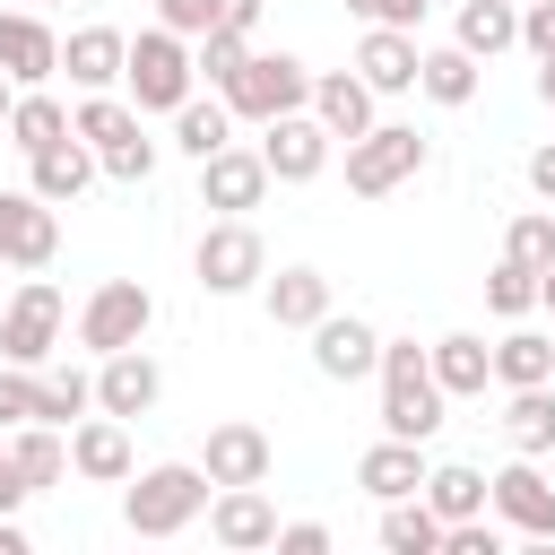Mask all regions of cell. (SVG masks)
<instances>
[{
  "label": "cell",
  "instance_id": "cell-1",
  "mask_svg": "<svg viewBox=\"0 0 555 555\" xmlns=\"http://www.w3.org/2000/svg\"><path fill=\"white\" fill-rule=\"evenodd\" d=\"M382 425L408 434V442H425L442 425V382L425 373L416 347H382Z\"/></svg>",
  "mask_w": 555,
  "mask_h": 555
},
{
  "label": "cell",
  "instance_id": "cell-2",
  "mask_svg": "<svg viewBox=\"0 0 555 555\" xmlns=\"http://www.w3.org/2000/svg\"><path fill=\"white\" fill-rule=\"evenodd\" d=\"M199 503H208V477H199V468H147V477L130 486V503H121V512H130V529L165 538V529H182Z\"/></svg>",
  "mask_w": 555,
  "mask_h": 555
},
{
  "label": "cell",
  "instance_id": "cell-3",
  "mask_svg": "<svg viewBox=\"0 0 555 555\" xmlns=\"http://www.w3.org/2000/svg\"><path fill=\"white\" fill-rule=\"evenodd\" d=\"M78 330H87V347H104V356L139 347V330H147V286H139V278H113V286H95Z\"/></svg>",
  "mask_w": 555,
  "mask_h": 555
},
{
  "label": "cell",
  "instance_id": "cell-4",
  "mask_svg": "<svg viewBox=\"0 0 555 555\" xmlns=\"http://www.w3.org/2000/svg\"><path fill=\"white\" fill-rule=\"evenodd\" d=\"M78 130H87V139L104 147V165H113V173H130V182H147V165H156V147H147V130H139V113H130V104H104V95H95V104L78 113Z\"/></svg>",
  "mask_w": 555,
  "mask_h": 555
},
{
  "label": "cell",
  "instance_id": "cell-5",
  "mask_svg": "<svg viewBox=\"0 0 555 555\" xmlns=\"http://www.w3.org/2000/svg\"><path fill=\"white\" fill-rule=\"evenodd\" d=\"M425 165V139L416 130H364L356 147H347V182L356 191H390V182H408Z\"/></svg>",
  "mask_w": 555,
  "mask_h": 555
},
{
  "label": "cell",
  "instance_id": "cell-6",
  "mask_svg": "<svg viewBox=\"0 0 555 555\" xmlns=\"http://www.w3.org/2000/svg\"><path fill=\"white\" fill-rule=\"evenodd\" d=\"M52 338H61V295H52V286H26V295L9 304V321H0V356H9V364H43Z\"/></svg>",
  "mask_w": 555,
  "mask_h": 555
},
{
  "label": "cell",
  "instance_id": "cell-7",
  "mask_svg": "<svg viewBox=\"0 0 555 555\" xmlns=\"http://www.w3.org/2000/svg\"><path fill=\"white\" fill-rule=\"evenodd\" d=\"M225 95H234L243 113H269V121H278V113L304 104V69H295L286 52H278V61H251V52H243V69L225 78Z\"/></svg>",
  "mask_w": 555,
  "mask_h": 555
},
{
  "label": "cell",
  "instance_id": "cell-8",
  "mask_svg": "<svg viewBox=\"0 0 555 555\" xmlns=\"http://www.w3.org/2000/svg\"><path fill=\"white\" fill-rule=\"evenodd\" d=\"M130 87H139V104H182V87H191L182 43L173 35H139L130 43Z\"/></svg>",
  "mask_w": 555,
  "mask_h": 555
},
{
  "label": "cell",
  "instance_id": "cell-9",
  "mask_svg": "<svg viewBox=\"0 0 555 555\" xmlns=\"http://www.w3.org/2000/svg\"><path fill=\"white\" fill-rule=\"evenodd\" d=\"M52 243H61L52 208H43V199H26V191H0V251L35 269V260H52Z\"/></svg>",
  "mask_w": 555,
  "mask_h": 555
},
{
  "label": "cell",
  "instance_id": "cell-10",
  "mask_svg": "<svg viewBox=\"0 0 555 555\" xmlns=\"http://www.w3.org/2000/svg\"><path fill=\"white\" fill-rule=\"evenodd\" d=\"M208 477L217 486H260L269 477V434L260 425H217L208 434Z\"/></svg>",
  "mask_w": 555,
  "mask_h": 555
},
{
  "label": "cell",
  "instance_id": "cell-11",
  "mask_svg": "<svg viewBox=\"0 0 555 555\" xmlns=\"http://www.w3.org/2000/svg\"><path fill=\"white\" fill-rule=\"evenodd\" d=\"M494 503H503V520H512V529H538V538H555V486H546L529 460H512V468L494 477Z\"/></svg>",
  "mask_w": 555,
  "mask_h": 555
},
{
  "label": "cell",
  "instance_id": "cell-12",
  "mask_svg": "<svg viewBox=\"0 0 555 555\" xmlns=\"http://www.w3.org/2000/svg\"><path fill=\"white\" fill-rule=\"evenodd\" d=\"M199 278H208V286H251V278H260V234H251V225L199 234Z\"/></svg>",
  "mask_w": 555,
  "mask_h": 555
},
{
  "label": "cell",
  "instance_id": "cell-13",
  "mask_svg": "<svg viewBox=\"0 0 555 555\" xmlns=\"http://www.w3.org/2000/svg\"><path fill=\"white\" fill-rule=\"evenodd\" d=\"M356 477H364V486H373L382 503H399V494H416V486H425V468H416V442H408V434L373 442V451L356 460Z\"/></svg>",
  "mask_w": 555,
  "mask_h": 555
},
{
  "label": "cell",
  "instance_id": "cell-14",
  "mask_svg": "<svg viewBox=\"0 0 555 555\" xmlns=\"http://www.w3.org/2000/svg\"><path fill=\"white\" fill-rule=\"evenodd\" d=\"M217 538H225V546H278V512H269V494H260V486H234V494L217 503Z\"/></svg>",
  "mask_w": 555,
  "mask_h": 555
},
{
  "label": "cell",
  "instance_id": "cell-15",
  "mask_svg": "<svg viewBox=\"0 0 555 555\" xmlns=\"http://www.w3.org/2000/svg\"><path fill=\"white\" fill-rule=\"evenodd\" d=\"M199 165H208V199H217V208H251L260 182H269V156H234V147H217V156H199Z\"/></svg>",
  "mask_w": 555,
  "mask_h": 555
},
{
  "label": "cell",
  "instance_id": "cell-16",
  "mask_svg": "<svg viewBox=\"0 0 555 555\" xmlns=\"http://www.w3.org/2000/svg\"><path fill=\"white\" fill-rule=\"evenodd\" d=\"M373 347H382V338H373L364 321H330V312H321V338H312V356H321V373H338V382H356V373L373 364Z\"/></svg>",
  "mask_w": 555,
  "mask_h": 555
},
{
  "label": "cell",
  "instance_id": "cell-17",
  "mask_svg": "<svg viewBox=\"0 0 555 555\" xmlns=\"http://www.w3.org/2000/svg\"><path fill=\"white\" fill-rule=\"evenodd\" d=\"M52 61H61V43L35 17H0V69L9 78H52Z\"/></svg>",
  "mask_w": 555,
  "mask_h": 555
},
{
  "label": "cell",
  "instance_id": "cell-18",
  "mask_svg": "<svg viewBox=\"0 0 555 555\" xmlns=\"http://www.w3.org/2000/svg\"><path fill=\"white\" fill-rule=\"evenodd\" d=\"M113 69H130V43H121L113 26H78V35H69V78H87V87H104Z\"/></svg>",
  "mask_w": 555,
  "mask_h": 555
},
{
  "label": "cell",
  "instance_id": "cell-19",
  "mask_svg": "<svg viewBox=\"0 0 555 555\" xmlns=\"http://www.w3.org/2000/svg\"><path fill=\"white\" fill-rule=\"evenodd\" d=\"M260 156H269V173H286V182H295V173H312V165H321V121L278 113V130H269V147H260Z\"/></svg>",
  "mask_w": 555,
  "mask_h": 555
},
{
  "label": "cell",
  "instance_id": "cell-20",
  "mask_svg": "<svg viewBox=\"0 0 555 555\" xmlns=\"http://www.w3.org/2000/svg\"><path fill=\"white\" fill-rule=\"evenodd\" d=\"M269 312L321 330V312H330V278H321V269H286V278H269Z\"/></svg>",
  "mask_w": 555,
  "mask_h": 555
},
{
  "label": "cell",
  "instance_id": "cell-21",
  "mask_svg": "<svg viewBox=\"0 0 555 555\" xmlns=\"http://www.w3.org/2000/svg\"><path fill=\"white\" fill-rule=\"evenodd\" d=\"M416 78V43L399 26H373L364 35V87H408Z\"/></svg>",
  "mask_w": 555,
  "mask_h": 555
},
{
  "label": "cell",
  "instance_id": "cell-22",
  "mask_svg": "<svg viewBox=\"0 0 555 555\" xmlns=\"http://www.w3.org/2000/svg\"><path fill=\"white\" fill-rule=\"evenodd\" d=\"M494 373H503L512 390H529V382H546V373H555V338H538V330H512V338L494 347Z\"/></svg>",
  "mask_w": 555,
  "mask_h": 555
},
{
  "label": "cell",
  "instance_id": "cell-23",
  "mask_svg": "<svg viewBox=\"0 0 555 555\" xmlns=\"http://www.w3.org/2000/svg\"><path fill=\"white\" fill-rule=\"evenodd\" d=\"M147 399H156V364H147V356H130V347H121V356H113V364H104V408H113V416H139V408H147Z\"/></svg>",
  "mask_w": 555,
  "mask_h": 555
},
{
  "label": "cell",
  "instance_id": "cell-24",
  "mask_svg": "<svg viewBox=\"0 0 555 555\" xmlns=\"http://www.w3.org/2000/svg\"><path fill=\"white\" fill-rule=\"evenodd\" d=\"M382 546H390V555H425V546H442V512H425V503L399 494V503L382 512Z\"/></svg>",
  "mask_w": 555,
  "mask_h": 555
},
{
  "label": "cell",
  "instance_id": "cell-25",
  "mask_svg": "<svg viewBox=\"0 0 555 555\" xmlns=\"http://www.w3.org/2000/svg\"><path fill=\"white\" fill-rule=\"evenodd\" d=\"M321 121L347 130V139H364V130H373V87H364V78H330V87H321Z\"/></svg>",
  "mask_w": 555,
  "mask_h": 555
},
{
  "label": "cell",
  "instance_id": "cell-26",
  "mask_svg": "<svg viewBox=\"0 0 555 555\" xmlns=\"http://www.w3.org/2000/svg\"><path fill=\"white\" fill-rule=\"evenodd\" d=\"M35 191H43V199H78V191H87V147H61V139L35 147Z\"/></svg>",
  "mask_w": 555,
  "mask_h": 555
},
{
  "label": "cell",
  "instance_id": "cell-27",
  "mask_svg": "<svg viewBox=\"0 0 555 555\" xmlns=\"http://www.w3.org/2000/svg\"><path fill=\"white\" fill-rule=\"evenodd\" d=\"M512 35H520V17H512L503 0H468V9H460V43H468V52H503Z\"/></svg>",
  "mask_w": 555,
  "mask_h": 555
},
{
  "label": "cell",
  "instance_id": "cell-28",
  "mask_svg": "<svg viewBox=\"0 0 555 555\" xmlns=\"http://www.w3.org/2000/svg\"><path fill=\"white\" fill-rule=\"evenodd\" d=\"M486 364H494V356H486L477 338H442V347H434V382H442V390H486Z\"/></svg>",
  "mask_w": 555,
  "mask_h": 555
},
{
  "label": "cell",
  "instance_id": "cell-29",
  "mask_svg": "<svg viewBox=\"0 0 555 555\" xmlns=\"http://www.w3.org/2000/svg\"><path fill=\"white\" fill-rule=\"evenodd\" d=\"M69 451H78L87 477H130V434H121V425H87Z\"/></svg>",
  "mask_w": 555,
  "mask_h": 555
},
{
  "label": "cell",
  "instance_id": "cell-30",
  "mask_svg": "<svg viewBox=\"0 0 555 555\" xmlns=\"http://www.w3.org/2000/svg\"><path fill=\"white\" fill-rule=\"evenodd\" d=\"M425 486H434V512H442V520H468V512L486 503V486H494V477H477V468H460V460H451V468H434Z\"/></svg>",
  "mask_w": 555,
  "mask_h": 555
},
{
  "label": "cell",
  "instance_id": "cell-31",
  "mask_svg": "<svg viewBox=\"0 0 555 555\" xmlns=\"http://www.w3.org/2000/svg\"><path fill=\"white\" fill-rule=\"evenodd\" d=\"M503 425H512V442H520V451H546V442H555V399H546V382H529V390L512 399V416H503Z\"/></svg>",
  "mask_w": 555,
  "mask_h": 555
},
{
  "label": "cell",
  "instance_id": "cell-32",
  "mask_svg": "<svg viewBox=\"0 0 555 555\" xmlns=\"http://www.w3.org/2000/svg\"><path fill=\"white\" fill-rule=\"evenodd\" d=\"M78 408H87V373H69V364H52V373L35 382V416H43V425H69Z\"/></svg>",
  "mask_w": 555,
  "mask_h": 555
},
{
  "label": "cell",
  "instance_id": "cell-33",
  "mask_svg": "<svg viewBox=\"0 0 555 555\" xmlns=\"http://www.w3.org/2000/svg\"><path fill=\"white\" fill-rule=\"evenodd\" d=\"M416 78H425V95L460 104V95L477 87V69H468V43H460V52H425V61H416Z\"/></svg>",
  "mask_w": 555,
  "mask_h": 555
},
{
  "label": "cell",
  "instance_id": "cell-34",
  "mask_svg": "<svg viewBox=\"0 0 555 555\" xmlns=\"http://www.w3.org/2000/svg\"><path fill=\"white\" fill-rule=\"evenodd\" d=\"M9 130H17L26 147H52V139L69 130V113H61L52 95H26V104H9Z\"/></svg>",
  "mask_w": 555,
  "mask_h": 555
},
{
  "label": "cell",
  "instance_id": "cell-35",
  "mask_svg": "<svg viewBox=\"0 0 555 555\" xmlns=\"http://www.w3.org/2000/svg\"><path fill=\"white\" fill-rule=\"evenodd\" d=\"M538 278H546V269H529V260H503V269L486 278V304H494V312H529V304H538Z\"/></svg>",
  "mask_w": 555,
  "mask_h": 555
},
{
  "label": "cell",
  "instance_id": "cell-36",
  "mask_svg": "<svg viewBox=\"0 0 555 555\" xmlns=\"http://www.w3.org/2000/svg\"><path fill=\"white\" fill-rule=\"evenodd\" d=\"M9 451H17L26 486H52V477H61V442H52V425H43V416H35V434H17Z\"/></svg>",
  "mask_w": 555,
  "mask_h": 555
},
{
  "label": "cell",
  "instance_id": "cell-37",
  "mask_svg": "<svg viewBox=\"0 0 555 555\" xmlns=\"http://www.w3.org/2000/svg\"><path fill=\"white\" fill-rule=\"evenodd\" d=\"M173 130H182V147H191V156H217V147H225V104H182V121H173Z\"/></svg>",
  "mask_w": 555,
  "mask_h": 555
},
{
  "label": "cell",
  "instance_id": "cell-38",
  "mask_svg": "<svg viewBox=\"0 0 555 555\" xmlns=\"http://www.w3.org/2000/svg\"><path fill=\"white\" fill-rule=\"evenodd\" d=\"M503 251H512V260H529V269H555V225H546V217H520Z\"/></svg>",
  "mask_w": 555,
  "mask_h": 555
},
{
  "label": "cell",
  "instance_id": "cell-39",
  "mask_svg": "<svg viewBox=\"0 0 555 555\" xmlns=\"http://www.w3.org/2000/svg\"><path fill=\"white\" fill-rule=\"evenodd\" d=\"M35 416V382L26 373H0V425H26Z\"/></svg>",
  "mask_w": 555,
  "mask_h": 555
},
{
  "label": "cell",
  "instance_id": "cell-40",
  "mask_svg": "<svg viewBox=\"0 0 555 555\" xmlns=\"http://www.w3.org/2000/svg\"><path fill=\"white\" fill-rule=\"evenodd\" d=\"M165 26H182V35H208V26H217V0H165Z\"/></svg>",
  "mask_w": 555,
  "mask_h": 555
},
{
  "label": "cell",
  "instance_id": "cell-41",
  "mask_svg": "<svg viewBox=\"0 0 555 555\" xmlns=\"http://www.w3.org/2000/svg\"><path fill=\"white\" fill-rule=\"evenodd\" d=\"M347 9H364L373 26H408V17H425V0H347Z\"/></svg>",
  "mask_w": 555,
  "mask_h": 555
},
{
  "label": "cell",
  "instance_id": "cell-42",
  "mask_svg": "<svg viewBox=\"0 0 555 555\" xmlns=\"http://www.w3.org/2000/svg\"><path fill=\"white\" fill-rule=\"evenodd\" d=\"M278 546H286V555H321L330 529H321V520H295V529H278Z\"/></svg>",
  "mask_w": 555,
  "mask_h": 555
},
{
  "label": "cell",
  "instance_id": "cell-43",
  "mask_svg": "<svg viewBox=\"0 0 555 555\" xmlns=\"http://www.w3.org/2000/svg\"><path fill=\"white\" fill-rule=\"evenodd\" d=\"M451 555H494V529H477V520H460V529H451Z\"/></svg>",
  "mask_w": 555,
  "mask_h": 555
},
{
  "label": "cell",
  "instance_id": "cell-44",
  "mask_svg": "<svg viewBox=\"0 0 555 555\" xmlns=\"http://www.w3.org/2000/svg\"><path fill=\"white\" fill-rule=\"evenodd\" d=\"M251 17H260V0H217V26H225V35H243Z\"/></svg>",
  "mask_w": 555,
  "mask_h": 555
},
{
  "label": "cell",
  "instance_id": "cell-45",
  "mask_svg": "<svg viewBox=\"0 0 555 555\" xmlns=\"http://www.w3.org/2000/svg\"><path fill=\"white\" fill-rule=\"evenodd\" d=\"M529 43H538V52H555V0H538V9H529Z\"/></svg>",
  "mask_w": 555,
  "mask_h": 555
},
{
  "label": "cell",
  "instance_id": "cell-46",
  "mask_svg": "<svg viewBox=\"0 0 555 555\" xmlns=\"http://www.w3.org/2000/svg\"><path fill=\"white\" fill-rule=\"evenodd\" d=\"M26 494V468H17V451H0V512Z\"/></svg>",
  "mask_w": 555,
  "mask_h": 555
},
{
  "label": "cell",
  "instance_id": "cell-47",
  "mask_svg": "<svg viewBox=\"0 0 555 555\" xmlns=\"http://www.w3.org/2000/svg\"><path fill=\"white\" fill-rule=\"evenodd\" d=\"M529 182H538V191L555 199V147H538V156H529Z\"/></svg>",
  "mask_w": 555,
  "mask_h": 555
},
{
  "label": "cell",
  "instance_id": "cell-48",
  "mask_svg": "<svg viewBox=\"0 0 555 555\" xmlns=\"http://www.w3.org/2000/svg\"><path fill=\"white\" fill-rule=\"evenodd\" d=\"M0 555H26V538H17V529H9V520H0Z\"/></svg>",
  "mask_w": 555,
  "mask_h": 555
},
{
  "label": "cell",
  "instance_id": "cell-49",
  "mask_svg": "<svg viewBox=\"0 0 555 555\" xmlns=\"http://www.w3.org/2000/svg\"><path fill=\"white\" fill-rule=\"evenodd\" d=\"M538 95H546V104H555V52H546V69H538Z\"/></svg>",
  "mask_w": 555,
  "mask_h": 555
},
{
  "label": "cell",
  "instance_id": "cell-50",
  "mask_svg": "<svg viewBox=\"0 0 555 555\" xmlns=\"http://www.w3.org/2000/svg\"><path fill=\"white\" fill-rule=\"evenodd\" d=\"M538 304H555V269H546V278H538Z\"/></svg>",
  "mask_w": 555,
  "mask_h": 555
},
{
  "label": "cell",
  "instance_id": "cell-51",
  "mask_svg": "<svg viewBox=\"0 0 555 555\" xmlns=\"http://www.w3.org/2000/svg\"><path fill=\"white\" fill-rule=\"evenodd\" d=\"M0 113H9V87H0Z\"/></svg>",
  "mask_w": 555,
  "mask_h": 555
}]
</instances>
